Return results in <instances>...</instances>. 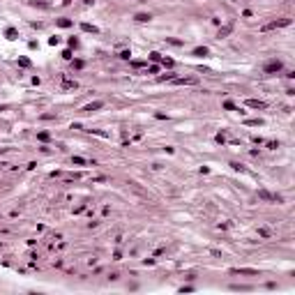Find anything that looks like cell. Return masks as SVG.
<instances>
[{
  "label": "cell",
  "instance_id": "6da1fadb",
  "mask_svg": "<svg viewBox=\"0 0 295 295\" xmlns=\"http://www.w3.org/2000/svg\"><path fill=\"white\" fill-rule=\"evenodd\" d=\"M290 23V19H281V21H270V23H265L261 30L263 32H268V30H275V28H284V26H288Z\"/></svg>",
  "mask_w": 295,
  "mask_h": 295
},
{
  "label": "cell",
  "instance_id": "7a4b0ae2",
  "mask_svg": "<svg viewBox=\"0 0 295 295\" xmlns=\"http://www.w3.org/2000/svg\"><path fill=\"white\" fill-rule=\"evenodd\" d=\"M258 196L263 198V201H277V203H281V201H284V198H281L279 194H270V192H265V189H261V192H258Z\"/></svg>",
  "mask_w": 295,
  "mask_h": 295
},
{
  "label": "cell",
  "instance_id": "3957f363",
  "mask_svg": "<svg viewBox=\"0 0 295 295\" xmlns=\"http://www.w3.org/2000/svg\"><path fill=\"white\" fill-rule=\"evenodd\" d=\"M275 72H281V62L279 60H272L265 65V74H275Z\"/></svg>",
  "mask_w": 295,
  "mask_h": 295
},
{
  "label": "cell",
  "instance_id": "277c9868",
  "mask_svg": "<svg viewBox=\"0 0 295 295\" xmlns=\"http://www.w3.org/2000/svg\"><path fill=\"white\" fill-rule=\"evenodd\" d=\"M231 272L233 275H258V270H254V268H235Z\"/></svg>",
  "mask_w": 295,
  "mask_h": 295
},
{
  "label": "cell",
  "instance_id": "5b68a950",
  "mask_svg": "<svg viewBox=\"0 0 295 295\" xmlns=\"http://www.w3.org/2000/svg\"><path fill=\"white\" fill-rule=\"evenodd\" d=\"M102 106H104V102H92V104H88L83 111H85V113H92V111H99Z\"/></svg>",
  "mask_w": 295,
  "mask_h": 295
},
{
  "label": "cell",
  "instance_id": "8992f818",
  "mask_svg": "<svg viewBox=\"0 0 295 295\" xmlns=\"http://www.w3.org/2000/svg\"><path fill=\"white\" fill-rule=\"evenodd\" d=\"M247 106H251V109H265V102H261V99H247Z\"/></svg>",
  "mask_w": 295,
  "mask_h": 295
},
{
  "label": "cell",
  "instance_id": "52a82bcc",
  "mask_svg": "<svg viewBox=\"0 0 295 295\" xmlns=\"http://www.w3.org/2000/svg\"><path fill=\"white\" fill-rule=\"evenodd\" d=\"M173 83H178V85H189V83H196V78H173Z\"/></svg>",
  "mask_w": 295,
  "mask_h": 295
},
{
  "label": "cell",
  "instance_id": "ba28073f",
  "mask_svg": "<svg viewBox=\"0 0 295 295\" xmlns=\"http://www.w3.org/2000/svg\"><path fill=\"white\" fill-rule=\"evenodd\" d=\"M62 88H65V90H74V88H76V81H72V78H65V81H62Z\"/></svg>",
  "mask_w": 295,
  "mask_h": 295
},
{
  "label": "cell",
  "instance_id": "9c48e42d",
  "mask_svg": "<svg viewBox=\"0 0 295 295\" xmlns=\"http://www.w3.org/2000/svg\"><path fill=\"white\" fill-rule=\"evenodd\" d=\"M194 56H198V58H205V56H207V49H205V46H198L196 51H194Z\"/></svg>",
  "mask_w": 295,
  "mask_h": 295
},
{
  "label": "cell",
  "instance_id": "30bf717a",
  "mask_svg": "<svg viewBox=\"0 0 295 295\" xmlns=\"http://www.w3.org/2000/svg\"><path fill=\"white\" fill-rule=\"evenodd\" d=\"M58 26H60V28H69V26H72V21H69V19H58Z\"/></svg>",
  "mask_w": 295,
  "mask_h": 295
},
{
  "label": "cell",
  "instance_id": "8fae6325",
  "mask_svg": "<svg viewBox=\"0 0 295 295\" xmlns=\"http://www.w3.org/2000/svg\"><path fill=\"white\" fill-rule=\"evenodd\" d=\"M152 16L150 14H136V21H141V23H145V21H150Z\"/></svg>",
  "mask_w": 295,
  "mask_h": 295
},
{
  "label": "cell",
  "instance_id": "7c38bea8",
  "mask_svg": "<svg viewBox=\"0 0 295 295\" xmlns=\"http://www.w3.org/2000/svg\"><path fill=\"white\" fill-rule=\"evenodd\" d=\"M5 35H7V39H16V30H14V28H7Z\"/></svg>",
  "mask_w": 295,
  "mask_h": 295
},
{
  "label": "cell",
  "instance_id": "4fadbf2b",
  "mask_svg": "<svg viewBox=\"0 0 295 295\" xmlns=\"http://www.w3.org/2000/svg\"><path fill=\"white\" fill-rule=\"evenodd\" d=\"M83 30H85V32H97V28H95V26H90V23H83Z\"/></svg>",
  "mask_w": 295,
  "mask_h": 295
},
{
  "label": "cell",
  "instance_id": "5bb4252c",
  "mask_svg": "<svg viewBox=\"0 0 295 295\" xmlns=\"http://www.w3.org/2000/svg\"><path fill=\"white\" fill-rule=\"evenodd\" d=\"M161 62H164V67H173V60H171V58H161Z\"/></svg>",
  "mask_w": 295,
  "mask_h": 295
},
{
  "label": "cell",
  "instance_id": "9a60e30c",
  "mask_svg": "<svg viewBox=\"0 0 295 295\" xmlns=\"http://www.w3.org/2000/svg\"><path fill=\"white\" fill-rule=\"evenodd\" d=\"M39 141H49V131H39V136H37Z\"/></svg>",
  "mask_w": 295,
  "mask_h": 295
},
{
  "label": "cell",
  "instance_id": "2e32d148",
  "mask_svg": "<svg viewBox=\"0 0 295 295\" xmlns=\"http://www.w3.org/2000/svg\"><path fill=\"white\" fill-rule=\"evenodd\" d=\"M228 32H231V26H226V28H224V30H219V37H226Z\"/></svg>",
  "mask_w": 295,
  "mask_h": 295
},
{
  "label": "cell",
  "instance_id": "e0dca14e",
  "mask_svg": "<svg viewBox=\"0 0 295 295\" xmlns=\"http://www.w3.org/2000/svg\"><path fill=\"white\" fill-rule=\"evenodd\" d=\"M247 124H251V127H258L261 120H258V118H256V120H247Z\"/></svg>",
  "mask_w": 295,
  "mask_h": 295
},
{
  "label": "cell",
  "instance_id": "ac0fdd59",
  "mask_svg": "<svg viewBox=\"0 0 295 295\" xmlns=\"http://www.w3.org/2000/svg\"><path fill=\"white\" fill-rule=\"evenodd\" d=\"M72 161H74V164H78V166H81V164H85V159H83V157H74Z\"/></svg>",
  "mask_w": 295,
  "mask_h": 295
},
{
  "label": "cell",
  "instance_id": "d6986e66",
  "mask_svg": "<svg viewBox=\"0 0 295 295\" xmlns=\"http://www.w3.org/2000/svg\"><path fill=\"white\" fill-rule=\"evenodd\" d=\"M129 56H131L129 51H122V53H120V58H122V60H129Z\"/></svg>",
  "mask_w": 295,
  "mask_h": 295
},
{
  "label": "cell",
  "instance_id": "ffe728a7",
  "mask_svg": "<svg viewBox=\"0 0 295 295\" xmlns=\"http://www.w3.org/2000/svg\"><path fill=\"white\" fill-rule=\"evenodd\" d=\"M231 166H233L235 171H244V166H242V164H235V161H233V164H231Z\"/></svg>",
  "mask_w": 295,
  "mask_h": 295
},
{
  "label": "cell",
  "instance_id": "44dd1931",
  "mask_svg": "<svg viewBox=\"0 0 295 295\" xmlns=\"http://www.w3.org/2000/svg\"><path fill=\"white\" fill-rule=\"evenodd\" d=\"M148 72H150V74H157V72H159V67H157V65H152V67H148Z\"/></svg>",
  "mask_w": 295,
  "mask_h": 295
},
{
  "label": "cell",
  "instance_id": "7402d4cb",
  "mask_svg": "<svg viewBox=\"0 0 295 295\" xmlns=\"http://www.w3.org/2000/svg\"><path fill=\"white\" fill-rule=\"evenodd\" d=\"M83 2H88V5H90V2H95V0H83Z\"/></svg>",
  "mask_w": 295,
  "mask_h": 295
}]
</instances>
